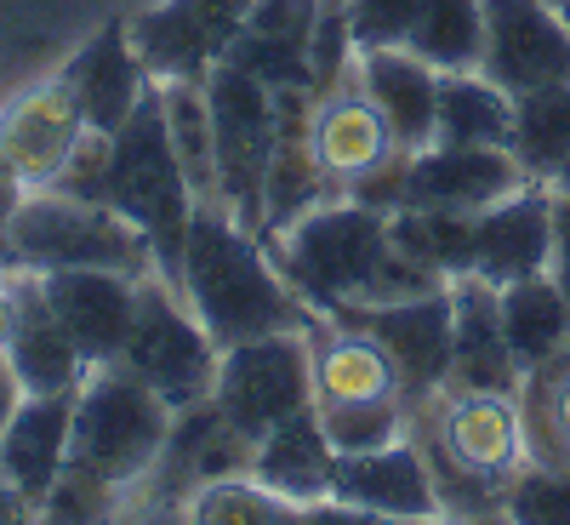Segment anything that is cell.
I'll return each instance as SVG.
<instances>
[{"instance_id": "obj_1", "label": "cell", "mask_w": 570, "mask_h": 525, "mask_svg": "<svg viewBox=\"0 0 570 525\" xmlns=\"http://www.w3.org/2000/svg\"><path fill=\"white\" fill-rule=\"evenodd\" d=\"M263 246L279 263V274L292 280L325 320H337L348 309H371V303L422 298V292H440L445 285L394 246L389 212L360 206L348 195H331L325 206L303 212L292 229H279Z\"/></svg>"}, {"instance_id": "obj_2", "label": "cell", "mask_w": 570, "mask_h": 525, "mask_svg": "<svg viewBox=\"0 0 570 525\" xmlns=\"http://www.w3.org/2000/svg\"><path fill=\"white\" fill-rule=\"evenodd\" d=\"M177 285L195 303V314L206 320L217 349L268 338V331H320L325 325V314L279 274L263 234L246 229L223 201H200L195 217H188Z\"/></svg>"}, {"instance_id": "obj_3", "label": "cell", "mask_w": 570, "mask_h": 525, "mask_svg": "<svg viewBox=\"0 0 570 525\" xmlns=\"http://www.w3.org/2000/svg\"><path fill=\"white\" fill-rule=\"evenodd\" d=\"M171 406L115 366H91L75 389V428H69V474L104 486L115 503L160 463L171 435Z\"/></svg>"}, {"instance_id": "obj_4", "label": "cell", "mask_w": 570, "mask_h": 525, "mask_svg": "<svg viewBox=\"0 0 570 525\" xmlns=\"http://www.w3.org/2000/svg\"><path fill=\"white\" fill-rule=\"evenodd\" d=\"M98 201L115 206L126 223H137L155 246L160 274L177 280L183 269V241H188V217H195V188L183 177V161L166 137V109H160V80L142 91V104L131 120L109 137V172Z\"/></svg>"}, {"instance_id": "obj_5", "label": "cell", "mask_w": 570, "mask_h": 525, "mask_svg": "<svg viewBox=\"0 0 570 525\" xmlns=\"http://www.w3.org/2000/svg\"><path fill=\"white\" fill-rule=\"evenodd\" d=\"M12 263L52 274V269H115V274H149L155 246L137 223H126L104 201H80L69 188H23L12 212Z\"/></svg>"}, {"instance_id": "obj_6", "label": "cell", "mask_w": 570, "mask_h": 525, "mask_svg": "<svg viewBox=\"0 0 570 525\" xmlns=\"http://www.w3.org/2000/svg\"><path fill=\"white\" fill-rule=\"evenodd\" d=\"M120 366L137 383H149L171 411L200 406L217 389L223 349L206 331V320L195 314V303L183 298V285L160 269H149L137 280V314H131V331H126Z\"/></svg>"}, {"instance_id": "obj_7", "label": "cell", "mask_w": 570, "mask_h": 525, "mask_svg": "<svg viewBox=\"0 0 570 525\" xmlns=\"http://www.w3.org/2000/svg\"><path fill=\"white\" fill-rule=\"evenodd\" d=\"M206 104L217 137V195L246 229H263V183L279 143V91L234 64H217L206 75Z\"/></svg>"}, {"instance_id": "obj_8", "label": "cell", "mask_w": 570, "mask_h": 525, "mask_svg": "<svg viewBox=\"0 0 570 525\" xmlns=\"http://www.w3.org/2000/svg\"><path fill=\"white\" fill-rule=\"evenodd\" d=\"M212 400L257 446L274 422L314 406V331H268L223 349Z\"/></svg>"}, {"instance_id": "obj_9", "label": "cell", "mask_w": 570, "mask_h": 525, "mask_svg": "<svg viewBox=\"0 0 570 525\" xmlns=\"http://www.w3.org/2000/svg\"><path fill=\"white\" fill-rule=\"evenodd\" d=\"M246 12L252 0H149L126 12V29L149 80H206L228 58Z\"/></svg>"}, {"instance_id": "obj_10", "label": "cell", "mask_w": 570, "mask_h": 525, "mask_svg": "<svg viewBox=\"0 0 570 525\" xmlns=\"http://www.w3.org/2000/svg\"><path fill=\"white\" fill-rule=\"evenodd\" d=\"M343 325L371 331L389 349L394 371H400V395L411 411L434 406L445 395L451 377V343H456V320H451V285L422 298H400V303H371V309H348L337 314Z\"/></svg>"}, {"instance_id": "obj_11", "label": "cell", "mask_w": 570, "mask_h": 525, "mask_svg": "<svg viewBox=\"0 0 570 525\" xmlns=\"http://www.w3.org/2000/svg\"><path fill=\"white\" fill-rule=\"evenodd\" d=\"M86 132H91L86 109L75 98V86L63 80V69L46 80H29L23 91H12L0 104V166L23 188H46Z\"/></svg>"}, {"instance_id": "obj_12", "label": "cell", "mask_w": 570, "mask_h": 525, "mask_svg": "<svg viewBox=\"0 0 570 525\" xmlns=\"http://www.w3.org/2000/svg\"><path fill=\"white\" fill-rule=\"evenodd\" d=\"M480 75L508 98L570 80V23L548 0H485V58Z\"/></svg>"}, {"instance_id": "obj_13", "label": "cell", "mask_w": 570, "mask_h": 525, "mask_svg": "<svg viewBox=\"0 0 570 525\" xmlns=\"http://www.w3.org/2000/svg\"><path fill=\"white\" fill-rule=\"evenodd\" d=\"M525 166L513 149H456V143H428L405 155V206H434V212H485L525 188Z\"/></svg>"}, {"instance_id": "obj_14", "label": "cell", "mask_w": 570, "mask_h": 525, "mask_svg": "<svg viewBox=\"0 0 570 525\" xmlns=\"http://www.w3.org/2000/svg\"><path fill=\"white\" fill-rule=\"evenodd\" d=\"M553 269V188L525 183L508 201L473 212V274L513 285Z\"/></svg>"}, {"instance_id": "obj_15", "label": "cell", "mask_w": 570, "mask_h": 525, "mask_svg": "<svg viewBox=\"0 0 570 525\" xmlns=\"http://www.w3.org/2000/svg\"><path fill=\"white\" fill-rule=\"evenodd\" d=\"M331 497L354 503L371 519H440V486L434 468H428L422 440H394L383 451H360V457H337V480H331Z\"/></svg>"}, {"instance_id": "obj_16", "label": "cell", "mask_w": 570, "mask_h": 525, "mask_svg": "<svg viewBox=\"0 0 570 525\" xmlns=\"http://www.w3.org/2000/svg\"><path fill=\"white\" fill-rule=\"evenodd\" d=\"M451 320H456V343H451L445 395H519L525 371H519V360L502 338L497 285L480 274L451 280Z\"/></svg>"}, {"instance_id": "obj_17", "label": "cell", "mask_w": 570, "mask_h": 525, "mask_svg": "<svg viewBox=\"0 0 570 525\" xmlns=\"http://www.w3.org/2000/svg\"><path fill=\"white\" fill-rule=\"evenodd\" d=\"M137 280L142 274H115V269H52L40 274L46 298H52L58 320L80 343L86 366H115L126 349V331L137 314Z\"/></svg>"}, {"instance_id": "obj_18", "label": "cell", "mask_w": 570, "mask_h": 525, "mask_svg": "<svg viewBox=\"0 0 570 525\" xmlns=\"http://www.w3.org/2000/svg\"><path fill=\"white\" fill-rule=\"evenodd\" d=\"M69 428H75V389L63 395H23L7 435H0V480H7L35 514L69 468Z\"/></svg>"}, {"instance_id": "obj_19", "label": "cell", "mask_w": 570, "mask_h": 525, "mask_svg": "<svg viewBox=\"0 0 570 525\" xmlns=\"http://www.w3.org/2000/svg\"><path fill=\"white\" fill-rule=\"evenodd\" d=\"M314 23H320V0H252L223 64L257 75L274 91H314V58H308Z\"/></svg>"}, {"instance_id": "obj_20", "label": "cell", "mask_w": 570, "mask_h": 525, "mask_svg": "<svg viewBox=\"0 0 570 525\" xmlns=\"http://www.w3.org/2000/svg\"><path fill=\"white\" fill-rule=\"evenodd\" d=\"M63 80L75 86L91 132H120L131 120V109L142 104V91L155 86L142 58H137V46H131L126 18H109V23L91 29L75 46V58L63 64Z\"/></svg>"}, {"instance_id": "obj_21", "label": "cell", "mask_w": 570, "mask_h": 525, "mask_svg": "<svg viewBox=\"0 0 570 525\" xmlns=\"http://www.w3.org/2000/svg\"><path fill=\"white\" fill-rule=\"evenodd\" d=\"M308 143H314L320 172L337 188H348L354 177H365L371 166H383L394 155V132H389L383 115H376V104L365 98V86L354 75L337 80L331 91H314Z\"/></svg>"}, {"instance_id": "obj_22", "label": "cell", "mask_w": 570, "mask_h": 525, "mask_svg": "<svg viewBox=\"0 0 570 525\" xmlns=\"http://www.w3.org/2000/svg\"><path fill=\"white\" fill-rule=\"evenodd\" d=\"M12 292H18V325H12V343H7V366L18 371L23 395H63L80 389V377L91 371L80 343L69 338V325L58 320L52 298L35 269L12 263Z\"/></svg>"}, {"instance_id": "obj_23", "label": "cell", "mask_w": 570, "mask_h": 525, "mask_svg": "<svg viewBox=\"0 0 570 525\" xmlns=\"http://www.w3.org/2000/svg\"><path fill=\"white\" fill-rule=\"evenodd\" d=\"M354 80L365 86L376 115L389 120L394 149L416 155L434 143V120H440V69L434 64H422L411 46H376V52L354 58Z\"/></svg>"}, {"instance_id": "obj_24", "label": "cell", "mask_w": 570, "mask_h": 525, "mask_svg": "<svg viewBox=\"0 0 570 525\" xmlns=\"http://www.w3.org/2000/svg\"><path fill=\"white\" fill-rule=\"evenodd\" d=\"M252 474L263 486H274L279 497H292L297 508H314L320 497H331V480H337V451H331L320 411H297L274 422L268 435L252 446Z\"/></svg>"}, {"instance_id": "obj_25", "label": "cell", "mask_w": 570, "mask_h": 525, "mask_svg": "<svg viewBox=\"0 0 570 525\" xmlns=\"http://www.w3.org/2000/svg\"><path fill=\"white\" fill-rule=\"evenodd\" d=\"M389 395H400V371L389 349L360 325L325 320L314 331V406H354V400H389Z\"/></svg>"}, {"instance_id": "obj_26", "label": "cell", "mask_w": 570, "mask_h": 525, "mask_svg": "<svg viewBox=\"0 0 570 525\" xmlns=\"http://www.w3.org/2000/svg\"><path fill=\"white\" fill-rule=\"evenodd\" d=\"M497 309H502V338H508L519 371H542L570 354V298L553 280V269L497 285Z\"/></svg>"}, {"instance_id": "obj_27", "label": "cell", "mask_w": 570, "mask_h": 525, "mask_svg": "<svg viewBox=\"0 0 570 525\" xmlns=\"http://www.w3.org/2000/svg\"><path fill=\"white\" fill-rule=\"evenodd\" d=\"M434 143H456V149H513V98L497 80H485L480 69L440 75Z\"/></svg>"}, {"instance_id": "obj_28", "label": "cell", "mask_w": 570, "mask_h": 525, "mask_svg": "<svg viewBox=\"0 0 570 525\" xmlns=\"http://www.w3.org/2000/svg\"><path fill=\"white\" fill-rule=\"evenodd\" d=\"M394 246L428 269L434 280H462L473 274V212H434V206H400L389 212Z\"/></svg>"}, {"instance_id": "obj_29", "label": "cell", "mask_w": 570, "mask_h": 525, "mask_svg": "<svg viewBox=\"0 0 570 525\" xmlns=\"http://www.w3.org/2000/svg\"><path fill=\"white\" fill-rule=\"evenodd\" d=\"M160 109H166V137L183 161V177L195 188V201H223L217 195V137H212L206 80H160Z\"/></svg>"}, {"instance_id": "obj_30", "label": "cell", "mask_w": 570, "mask_h": 525, "mask_svg": "<svg viewBox=\"0 0 570 525\" xmlns=\"http://www.w3.org/2000/svg\"><path fill=\"white\" fill-rule=\"evenodd\" d=\"M405 46L422 64H434L440 75L480 69V58H485V0H422L416 29H411Z\"/></svg>"}, {"instance_id": "obj_31", "label": "cell", "mask_w": 570, "mask_h": 525, "mask_svg": "<svg viewBox=\"0 0 570 525\" xmlns=\"http://www.w3.org/2000/svg\"><path fill=\"white\" fill-rule=\"evenodd\" d=\"M570 155V80L513 98V161L531 183H548Z\"/></svg>"}, {"instance_id": "obj_32", "label": "cell", "mask_w": 570, "mask_h": 525, "mask_svg": "<svg viewBox=\"0 0 570 525\" xmlns=\"http://www.w3.org/2000/svg\"><path fill=\"white\" fill-rule=\"evenodd\" d=\"M183 519H195V525H274V519H303V508L292 497H279L274 486H263L252 468H240V474H217V480L188 492Z\"/></svg>"}, {"instance_id": "obj_33", "label": "cell", "mask_w": 570, "mask_h": 525, "mask_svg": "<svg viewBox=\"0 0 570 525\" xmlns=\"http://www.w3.org/2000/svg\"><path fill=\"white\" fill-rule=\"evenodd\" d=\"M320 411V428L337 457H360V451H383L394 440L411 435V406L400 395L389 400H354V406H314Z\"/></svg>"}, {"instance_id": "obj_34", "label": "cell", "mask_w": 570, "mask_h": 525, "mask_svg": "<svg viewBox=\"0 0 570 525\" xmlns=\"http://www.w3.org/2000/svg\"><path fill=\"white\" fill-rule=\"evenodd\" d=\"M508 519L570 525V468L564 463H519L513 486H508Z\"/></svg>"}, {"instance_id": "obj_35", "label": "cell", "mask_w": 570, "mask_h": 525, "mask_svg": "<svg viewBox=\"0 0 570 525\" xmlns=\"http://www.w3.org/2000/svg\"><path fill=\"white\" fill-rule=\"evenodd\" d=\"M416 7L422 0H348V29L360 52H376V46H405L416 29Z\"/></svg>"}, {"instance_id": "obj_36", "label": "cell", "mask_w": 570, "mask_h": 525, "mask_svg": "<svg viewBox=\"0 0 570 525\" xmlns=\"http://www.w3.org/2000/svg\"><path fill=\"white\" fill-rule=\"evenodd\" d=\"M23 201V183L0 166V269H12V212Z\"/></svg>"}, {"instance_id": "obj_37", "label": "cell", "mask_w": 570, "mask_h": 525, "mask_svg": "<svg viewBox=\"0 0 570 525\" xmlns=\"http://www.w3.org/2000/svg\"><path fill=\"white\" fill-rule=\"evenodd\" d=\"M12 325H18V292H12V269H0V354L12 343Z\"/></svg>"}, {"instance_id": "obj_38", "label": "cell", "mask_w": 570, "mask_h": 525, "mask_svg": "<svg viewBox=\"0 0 570 525\" xmlns=\"http://www.w3.org/2000/svg\"><path fill=\"white\" fill-rule=\"evenodd\" d=\"M18 400H23V383H18V371L7 366V354H0V435H7V422H12Z\"/></svg>"}, {"instance_id": "obj_39", "label": "cell", "mask_w": 570, "mask_h": 525, "mask_svg": "<svg viewBox=\"0 0 570 525\" xmlns=\"http://www.w3.org/2000/svg\"><path fill=\"white\" fill-rule=\"evenodd\" d=\"M570 257V195H553V263Z\"/></svg>"}, {"instance_id": "obj_40", "label": "cell", "mask_w": 570, "mask_h": 525, "mask_svg": "<svg viewBox=\"0 0 570 525\" xmlns=\"http://www.w3.org/2000/svg\"><path fill=\"white\" fill-rule=\"evenodd\" d=\"M29 514H35V508H29V503H23V497L7 486V480H0V519H29Z\"/></svg>"}, {"instance_id": "obj_41", "label": "cell", "mask_w": 570, "mask_h": 525, "mask_svg": "<svg viewBox=\"0 0 570 525\" xmlns=\"http://www.w3.org/2000/svg\"><path fill=\"white\" fill-rule=\"evenodd\" d=\"M548 188H553V195H570V155L559 161V172L548 177Z\"/></svg>"}, {"instance_id": "obj_42", "label": "cell", "mask_w": 570, "mask_h": 525, "mask_svg": "<svg viewBox=\"0 0 570 525\" xmlns=\"http://www.w3.org/2000/svg\"><path fill=\"white\" fill-rule=\"evenodd\" d=\"M553 280L564 285V298H570V257H564V263H553Z\"/></svg>"}, {"instance_id": "obj_43", "label": "cell", "mask_w": 570, "mask_h": 525, "mask_svg": "<svg viewBox=\"0 0 570 525\" xmlns=\"http://www.w3.org/2000/svg\"><path fill=\"white\" fill-rule=\"evenodd\" d=\"M548 7H553V12H559V18L570 23V0H548Z\"/></svg>"}, {"instance_id": "obj_44", "label": "cell", "mask_w": 570, "mask_h": 525, "mask_svg": "<svg viewBox=\"0 0 570 525\" xmlns=\"http://www.w3.org/2000/svg\"><path fill=\"white\" fill-rule=\"evenodd\" d=\"M564 360H570V354H564Z\"/></svg>"}]
</instances>
